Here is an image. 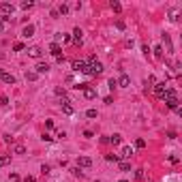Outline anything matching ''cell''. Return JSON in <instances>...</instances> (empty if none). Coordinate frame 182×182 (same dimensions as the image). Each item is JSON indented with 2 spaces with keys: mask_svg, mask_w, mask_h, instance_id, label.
Returning <instances> with one entry per match:
<instances>
[{
  "mask_svg": "<svg viewBox=\"0 0 182 182\" xmlns=\"http://www.w3.org/2000/svg\"><path fill=\"white\" fill-rule=\"evenodd\" d=\"M101 73H103V62L97 60V56H90V58H88V71H86V75L97 77V75H101Z\"/></svg>",
  "mask_w": 182,
  "mask_h": 182,
  "instance_id": "obj_1",
  "label": "cell"
},
{
  "mask_svg": "<svg viewBox=\"0 0 182 182\" xmlns=\"http://www.w3.org/2000/svg\"><path fill=\"white\" fill-rule=\"evenodd\" d=\"M163 99H165V103H167V107H169V109H176V107H180V105H178V103H180V101H178V92H176L174 88H167V90H165Z\"/></svg>",
  "mask_w": 182,
  "mask_h": 182,
  "instance_id": "obj_2",
  "label": "cell"
},
{
  "mask_svg": "<svg viewBox=\"0 0 182 182\" xmlns=\"http://www.w3.org/2000/svg\"><path fill=\"white\" fill-rule=\"evenodd\" d=\"M77 167H79V169L92 167V158H90V156H77Z\"/></svg>",
  "mask_w": 182,
  "mask_h": 182,
  "instance_id": "obj_3",
  "label": "cell"
},
{
  "mask_svg": "<svg viewBox=\"0 0 182 182\" xmlns=\"http://www.w3.org/2000/svg\"><path fill=\"white\" fill-rule=\"evenodd\" d=\"M71 39H73V43H75V47H81V43H84V32H81V28H75Z\"/></svg>",
  "mask_w": 182,
  "mask_h": 182,
  "instance_id": "obj_4",
  "label": "cell"
},
{
  "mask_svg": "<svg viewBox=\"0 0 182 182\" xmlns=\"http://www.w3.org/2000/svg\"><path fill=\"white\" fill-rule=\"evenodd\" d=\"M73 71H75V73H86V71H88V62H84V60H73Z\"/></svg>",
  "mask_w": 182,
  "mask_h": 182,
  "instance_id": "obj_5",
  "label": "cell"
},
{
  "mask_svg": "<svg viewBox=\"0 0 182 182\" xmlns=\"http://www.w3.org/2000/svg\"><path fill=\"white\" fill-rule=\"evenodd\" d=\"M165 90H167V84H165V81H156V84H154V94H156L158 99H163Z\"/></svg>",
  "mask_w": 182,
  "mask_h": 182,
  "instance_id": "obj_6",
  "label": "cell"
},
{
  "mask_svg": "<svg viewBox=\"0 0 182 182\" xmlns=\"http://www.w3.org/2000/svg\"><path fill=\"white\" fill-rule=\"evenodd\" d=\"M116 86H120V88H129V86H131V77H129L126 73H122V75L116 79Z\"/></svg>",
  "mask_w": 182,
  "mask_h": 182,
  "instance_id": "obj_7",
  "label": "cell"
},
{
  "mask_svg": "<svg viewBox=\"0 0 182 182\" xmlns=\"http://www.w3.org/2000/svg\"><path fill=\"white\" fill-rule=\"evenodd\" d=\"M34 69H37V71H34L37 75H45V73H49V64H47V62H39Z\"/></svg>",
  "mask_w": 182,
  "mask_h": 182,
  "instance_id": "obj_8",
  "label": "cell"
},
{
  "mask_svg": "<svg viewBox=\"0 0 182 182\" xmlns=\"http://www.w3.org/2000/svg\"><path fill=\"white\" fill-rule=\"evenodd\" d=\"M0 11H2V15H7V17H11V13L15 11V7H13L11 2H2V5H0Z\"/></svg>",
  "mask_w": 182,
  "mask_h": 182,
  "instance_id": "obj_9",
  "label": "cell"
},
{
  "mask_svg": "<svg viewBox=\"0 0 182 182\" xmlns=\"http://www.w3.org/2000/svg\"><path fill=\"white\" fill-rule=\"evenodd\" d=\"M49 54H52L54 58H60V56H62V47H60L58 43H52V45H49Z\"/></svg>",
  "mask_w": 182,
  "mask_h": 182,
  "instance_id": "obj_10",
  "label": "cell"
},
{
  "mask_svg": "<svg viewBox=\"0 0 182 182\" xmlns=\"http://www.w3.org/2000/svg\"><path fill=\"white\" fill-rule=\"evenodd\" d=\"M34 30H37V28H34L32 24H28V26H24V28H21V37H24V39H30V37L34 34Z\"/></svg>",
  "mask_w": 182,
  "mask_h": 182,
  "instance_id": "obj_11",
  "label": "cell"
},
{
  "mask_svg": "<svg viewBox=\"0 0 182 182\" xmlns=\"http://www.w3.org/2000/svg\"><path fill=\"white\" fill-rule=\"evenodd\" d=\"M131 156H133V148L131 146H124L122 152H120V161H126V158H131Z\"/></svg>",
  "mask_w": 182,
  "mask_h": 182,
  "instance_id": "obj_12",
  "label": "cell"
},
{
  "mask_svg": "<svg viewBox=\"0 0 182 182\" xmlns=\"http://www.w3.org/2000/svg\"><path fill=\"white\" fill-rule=\"evenodd\" d=\"M28 56H30V58H41V56H43V49L39 47V45H34V47L28 49Z\"/></svg>",
  "mask_w": 182,
  "mask_h": 182,
  "instance_id": "obj_13",
  "label": "cell"
},
{
  "mask_svg": "<svg viewBox=\"0 0 182 182\" xmlns=\"http://www.w3.org/2000/svg\"><path fill=\"white\" fill-rule=\"evenodd\" d=\"M62 111L69 113V116L73 113V107H71V101H69V99H62Z\"/></svg>",
  "mask_w": 182,
  "mask_h": 182,
  "instance_id": "obj_14",
  "label": "cell"
},
{
  "mask_svg": "<svg viewBox=\"0 0 182 182\" xmlns=\"http://www.w3.org/2000/svg\"><path fill=\"white\" fill-rule=\"evenodd\" d=\"M0 77H2V81H5V84H9V86H13V84H15V77H13L11 73H7V71H2V75H0Z\"/></svg>",
  "mask_w": 182,
  "mask_h": 182,
  "instance_id": "obj_15",
  "label": "cell"
},
{
  "mask_svg": "<svg viewBox=\"0 0 182 182\" xmlns=\"http://www.w3.org/2000/svg\"><path fill=\"white\" fill-rule=\"evenodd\" d=\"M109 144H113V146H120V144H122V135H118V133L109 135Z\"/></svg>",
  "mask_w": 182,
  "mask_h": 182,
  "instance_id": "obj_16",
  "label": "cell"
},
{
  "mask_svg": "<svg viewBox=\"0 0 182 182\" xmlns=\"http://www.w3.org/2000/svg\"><path fill=\"white\" fill-rule=\"evenodd\" d=\"M84 97H86L88 101H90V99H94V97H97V90H94V88H90V86H88V88L84 90Z\"/></svg>",
  "mask_w": 182,
  "mask_h": 182,
  "instance_id": "obj_17",
  "label": "cell"
},
{
  "mask_svg": "<svg viewBox=\"0 0 182 182\" xmlns=\"http://www.w3.org/2000/svg\"><path fill=\"white\" fill-rule=\"evenodd\" d=\"M161 39H163V43H165V45H167V52H169V54H171V52H174V45H171V39H169V34H163V37H161Z\"/></svg>",
  "mask_w": 182,
  "mask_h": 182,
  "instance_id": "obj_18",
  "label": "cell"
},
{
  "mask_svg": "<svg viewBox=\"0 0 182 182\" xmlns=\"http://www.w3.org/2000/svg\"><path fill=\"white\" fill-rule=\"evenodd\" d=\"M105 161H109V163H120V154H105Z\"/></svg>",
  "mask_w": 182,
  "mask_h": 182,
  "instance_id": "obj_19",
  "label": "cell"
},
{
  "mask_svg": "<svg viewBox=\"0 0 182 182\" xmlns=\"http://www.w3.org/2000/svg\"><path fill=\"white\" fill-rule=\"evenodd\" d=\"M11 163V154H0V167H5Z\"/></svg>",
  "mask_w": 182,
  "mask_h": 182,
  "instance_id": "obj_20",
  "label": "cell"
},
{
  "mask_svg": "<svg viewBox=\"0 0 182 182\" xmlns=\"http://www.w3.org/2000/svg\"><path fill=\"white\" fill-rule=\"evenodd\" d=\"M163 45H156V47H154V58H158V60H163Z\"/></svg>",
  "mask_w": 182,
  "mask_h": 182,
  "instance_id": "obj_21",
  "label": "cell"
},
{
  "mask_svg": "<svg viewBox=\"0 0 182 182\" xmlns=\"http://www.w3.org/2000/svg\"><path fill=\"white\" fill-rule=\"evenodd\" d=\"M109 7H111V11H116V13H120V11H122V5L118 2V0H111Z\"/></svg>",
  "mask_w": 182,
  "mask_h": 182,
  "instance_id": "obj_22",
  "label": "cell"
},
{
  "mask_svg": "<svg viewBox=\"0 0 182 182\" xmlns=\"http://www.w3.org/2000/svg\"><path fill=\"white\" fill-rule=\"evenodd\" d=\"M56 11H58V15H66V13H69V5H66V2H62V5H60Z\"/></svg>",
  "mask_w": 182,
  "mask_h": 182,
  "instance_id": "obj_23",
  "label": "cell"
},
{
  "mask_svg": "<svg viewBox=\"0 0 182 182\" xmlns=\"http://www.w3.org/2000/svg\"><path fill=\"white\" fill-rule=\"evenodd\" d=\"M26 49V45L21 43V41H17V43H13V52H24Z\"/></svg>",
  "mask_w": 182,
  "mask_h": 182,
  "instance_id": "obj_24",
  "label": "cell"
},
{
  "mask_svg": "<svg viewBox=\"0 0 182 182\" xmlns=\"http://www.w3.org/2000/svg\"><path fill=\"white\" fill-rule=\"evenodd\" d=\"M118 167H120V171H129V169H131V163H129V161H120Z\"/></svg>",
  "mask_w": 182,
  "mask_h": 182,
  "instance_id": "obj_25",
  "label": "cell"
},
{
  "mask_svg": "<svg viewBox=\"0 0 182 182\" xmlns=\"http://www.w3.org/2000/svg\"><path fill=\"white\" fill-rule=\"evenodd\" d=\"M19 7H21V9H24V11H30V9L34 7V2H32V0H26V2H21Z\"/></svg>",
  "mask_w": 182,
  "mask_h": 182,
  "instance_id": "obj_26",
  "label": "cell"
},
{
  "mask_svg": "<svg viewBox=\"0 0 182 182\" xmlns=\"http://www.w3.org/2000/svg\"><path fill=\"white\" fill-rule=\"evenodd\" d=\"M135 148H137V150H144V148H146V139H142V137L135 139Z\"/></svg>",
  "mask_w": 182,
  "mask_h": 182,
  "instance_id": "obj_27",
  "label": "cell"
},
{
  "mask_svg": "<svg viewBox=\"0 0 182 182\" xmlns=\"http://www.w3.org/2000/svg\"><path fill=\"white\" fill-rule=\"evenodd\" d=\"M71 174H73L75 178H84V171H81L79 167H73V169H71Z\"/></svg>",
  "mask_w": 182,
  "mask_h": 182,
  "instance_id": "obj_28",
  "label": "cell"
},
{
  "mask_svg": "<svg viewBox=\"0 0 182 182\" xmlns=\"http://www.w3.org/2000/svg\"><path fill=\"white\" fill-rule=\"evenodd\" d=\"M13 152H15V154H24V152H26V148L21 146V144H17V146L13 148Z\"/></svg>",
  "mask_w": 182,
  "mask_h": 182,
  "instance_id": "obj_29",
  "label": "cell"
},
{
  "mask_svg": "<svg viewBox=\"0 0 182 182\" xmlns=\"http://www.w3.org/2000/svg\"><path fill=\"white\" fill-rule=\"evenodd\" d=\"M97 116H99L97 109H88V111H86V118H97Z\"/></svg>",
  "mask_w": 182,
  "mask_h": 182,
  "instance_id": "obj_30",
  "label": "cell"
},
{
  "mask_svg": "<svg viewBox=\"0 0 182 182\" xmlns=\"http://www.w3.org/2000/svg\"><path fill=\"white\" fill-rule=\"evenodd\" d=\"M37 77H39V75H37L34 71H28V73H26V79H30V81H34Z\"/></svg>",
  "mask_w": 182,
  "mask_h": 182,
  "instance_id": "obj_31",
  "label": "cell"
},
{
  "mask_svg": "<svg viewBox=\"0 0 182 182\" xmlns=\"http://www.w3.org/2000/svg\"><path fill=\"white\" fill-rule=\"evenodd\" d=\"M169 163H171V165H178V163H180V156L171 154V156H169Z\"/></svg>",
  "mask_w": 182,
  "mask_h": 182,
  "instance_id": "obj_32",
  "label": "cell"
},
{
  "mask_svg": "<svg viewBox=\"0 0 182 182\" xmlns=\"http://www.w3.org/2000/svg\"><path fill=\"white\" fill-rule=\"evenodd\" d=\"M49 171H52V167H49V165H41V174H43V176H47Z\"/></svg>",
  "mask_w": 182,
  "mask_h": 182,
  "instance_id": "obj_33",
  "label": "cell"
},
{
  "mask_svg": "<svg viewBox=\"0 0 182 182\" xmlns=\"http://www.w3.org/2000/svg\"><path fill=\"white\" fill-rule=\"evenodd\" d=\"M0 105H2V107H7V105H9V97L0 94Z\"/></svg>",
  "mask_w": 182,
  "mask_h": 182,
  "instance_id": "obj_34",
  "label": "cell"
},
{
  "mask_svg": "<svg viewBox=\"0 0 182 182\" xmlns=\"http://www.w3.org/2000/svg\"><path fill=\"white\" fill-rule=\"evenodd\" d=\"M116 28H118V30H124V28H126V24H124L122 19H118V21H116Z\"/></svg>",
  "mask_w": 182,
  "mask_h": 182,
  "instance_id": "obj_35",
  "label": "cell"
},
{
  "mask_svg": "<svg viewBox=\"0 0 182 182\" xmlns=\"http://www.w3.org/2000/svg\"><path fill=\"white\" fill-rule=\"evenodd\" d=\"M56 94H58V97H62V99H66V92H64V88H56Z\"/></svg>",
  "mask_w": 182,
  "mask_h": 182,
  "instance_id": "obj_36",
  "label": "cell"
},
{
  "mask_svg": "<svg viewBox=\"0 0 182 182\" xmlns=\"http://www.w3.org/2000/svg\"><path fill=\"white\" fill-rule=\"evenodd\" d=\"M135 180H144V169H137V171H135Z\"/></svg>",
  "mask_w": 182,
  "mask_h": 182,
  "instance_id": "obj_37",
  "label": "cell"
},
{
  "mask_svg": "<svg viewBox=\"0 0 182 182\" xmlns=\"http://www.w3.org/2000/svg\"><path fill=\"white\" fill-rule=\"evenodd\" d=\"M43 142H54V137H52V135L49 133H43V137H41Z\"/></svg>",
  "mask_w": 182,
  "mask_h": 182,
  "instance_id": "obj_38",
  "label": "cell"
},
{
  "mask_svg": "<svg viewBox=\"0 0 182 182\" xmlns=\"http://www.w3.org/2000/svg\"><path fill=\"white\" fill-rule=\"evenodd\" d=\"M49 129H54V120H45V131H49Z\"/></svg>",
  "mask_w": 182,
  "mask_h": 182,
  "instance_id": "obj_39",
  "label": "cell"
},
{
  "mask_svg": "<svg viewBox=\"0 0 182 182\" xmlns=\"http://www.w3.org/2000/svg\"><path fill=\"white\" fill-rule=\"evenodd\" d=\"M64 137H66V133H64V131H58V133H56V137H54V139H64Z\"/></svg>",
  "mask_w": 182,
  "mask_h": 182,
  "instance_id": "obj_40",
  "label": "cell"
},
{
  "mask_svg": "<svg viewBox=\"0 0 182 182\" xmlns=\"http://www.w3.org/2000/svg\"><path fill=\"white\" fill-rule=\"evenodd\" d=\"M142 52H144V56H148V54H150V47H148V43H144V45H142Z\"/></svg>",
  "mask_w": 182,
  "mask_h": 182,
  "instance_id": "obj_41",
  "label": "cell"
},
{
  "mask_svg": "<svg viewBox=\"0 0 182 182\" xmlns=\"http://www.w3.org/2000/svg\"><path fill=\"white\" fill-rule=\"evenodd\" d=\"M169 19H171V21H178V13L171 11V13H169Z\"/></svg>",
  "mask_w": 182,
  "mask_h": 182,
  "instance_id": "obj_42",
  "label": "cell"
},
{
  "mask_svg": "<svg viewBox=\"0 0 182 182\" xmlns=\"http://www.w3.org/2000/svg\"><path fill=\"white\" fill-rule=\"evenodd\" d=\"M58 41H62V32H56L54 34V43H58Z\"/></svg>",
  "mask_w": 182,
  "mask_h": 182,
  "instance_id": "obj_43",
  "label": "cell"
},
{
  "mask_svg": "<svg viewBox=\"0 0 182 182\" xmlns=\"http://www.w3.org/2000/svg\"><path fill=\"white\" fill-rule=\"evenodd\" d=\"M75 88H77V90H86V88H88V84H84V81H81V84H75Z\"/></svg>",
  "mask_w": 182,
  "mask_h": 182,
  "instance_id": "obj_44",
  "label": "cell"
},
{
  "mask_svg": "<svg viewBox=\"0 0 182 182\" xmlns=\"http://www.w3.org/2000/svg\"><path fill=\"white\" fill-rule=\"evenodd\" d=\"M21 178H19V174H11V182H19Z\"/></svg>",
  "mask_w": 182,
  "mask_h": 182,
  "instance_id": "obj_45",
  "label": "cell"
},
{
  "mask_svg": "<svg viewBox=\"0 0 182 182\" xmlns=\"http://www.w3.org/2000/svg\"><path fill=\"white\" fill-rule=\"evenodd\" d=\"M69 41H71V34H64L62 32V43H69Z\"/></svg>",
  "mask_w": 182,
  "mask_h": 182,
  "instance_id": "obj_46",
  "label": "cell"
},
{
  "mask_svg": "<svg viewBox=\"0 0 182 182\" xmlns=\"http://www.w3.org/2000/svg\"><path fill=\"white\" fill-rule=\"evenodd\" d=\"M2 139H5V142H7V144H13V137H11V135H9V133H7V135H5V137H2Z\"/></svg>",
  "mask_w": 182,
  "mask_h": 182,
  "instance_id": "obj_47",
  "label": "cell"
},
{
  "mask_svg": "<svg viewBox=\"0 0 182 182\" xmlns=\"http://www.w3.org/2000/svg\"><path fill=\"white\" fill-rule=\"evenodd\" d=\"M84 137H88V139H90V137H94V133H92V131H84Z\"/></svg>",
  "mask_w": 182,
  "mask_h": 182,
  "instance_id": "obj_48",
  "label": "cell"
},
{
  "mask_svg": "<svg viewBox=\"0 0 182 182\" xmlns=\"http://www.w3.org/2000/svg\"><path fill=\"white\" fill-rule=\"evenodd\" d=\"M24 182H37V178H34V176H26Z\"/></svg>",
  "mask_w": 182,
  "mask_h": 182,
  "instance_id": "obj_49",
  "label": "cell"
},
{
  "mask_svg": "<svg viewBox=\"0 0 182 182\" xmlns=\"http://www.w3.org/2000/svg\"><path fill=\"white\" fill-rule=\"evenodd\" d=\"M101 144H109V135H103V137H101Z\"/></svg>",
  "mask_w": 182,
  "mask_h": 182,
  "instance_id": "obj_50",
  "label": "cell"
},
{
  "mask_svg": "<svg viewBox=\"0 0 182 182\" xmlns=\"http://www.w3.org/2000/svg\"><path fill=\"white\" fill-rule=\"evenodd\" d=\"M5 28H7V24L2 21V17H0V32H5Z\"/></svg>",
  "mask_w": 182,
  "mask_h": 182,
  "instance_id": "obj_51",
  "label": "cell"
},
{
  "mask_svg": "<svg viewBox=\"0 0 182 182\" xmlns=\"http://www.w3.org/2000/svg\"><path fill=\"white\" fill-rule=\"evenodd\" d=\"M0 75H2V69H0Z\"/></svg>",
  "mask_w": 182,
  "mask_h": 182,
  "instance_id": "obj_52",
  "label": "cell"
},
{
  "mask_svg": "<svg viewBox=\"0 0 182 182\" xmlns=\"http://www.w3.org/2000/svg\"><path fill=\"white\" fill-rule=\"evenodd\" d=\"M120 182H126V180H120Z\"/></svg>",
  "mask_w": 182,
  "mask_h": 182,
  "instance_id": "obj_53",
  "label": "cell"
},
{
  "mask_svg": "<svg viewBox=\"0 0 182 182\" xmlns=\"http://www.w3.org/2000/svg\"><path fill=\"white\" fill-rule=\"evenodd\" d=\"M94 182H99V180H94Z\"/></svg>",
  "mask_w": 182,
  "mask_h": 182,
  "instance_id": "obj_54",
  "label": "cell"
}]
</instances>
